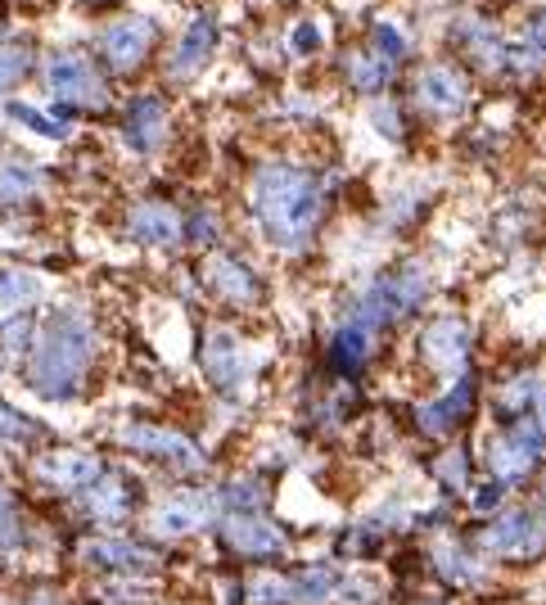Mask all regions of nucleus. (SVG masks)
I'll return each instance as SVG.
<instances>
[{
    "label": "nucleus",
    "mask_w": 546,
    "mask_h": 605,
    "mask_svg": "<svg viewBox=\"0 0 546 605\" xmlns=\"http://www.w3.org/2000/svg\"><path fill=\"white\" fill-rule=\"evenodd\" d=\"M46 87L63 104H82V109H104V82L82 54H50L46 59Z\"/></svg>",
    "instance_id": "7ed1b4c3"
},
{
    "label": "nucleus",
    "mask_w": 546,
    "mask_h": 605,
    "mask_svg": "<svg viewBox=\"0 0 546 605\" xmlns=\"http://www.w3.org/2000/svg\"><path fill=\"white\" fill-rule=\"evenodd\" d=\"M91 349H95V330L82 312H59L41 344L32 353V366H28V384L41 393V397H73L87 366H91Z\"/></svg>",
    "instance_id": "f03ea898"
},
{
    "label": "nucleus",
    "mask_w": 546,
    "mask_h": 605,
    "mask_svg": "<svg viewBox=\"0 0 546 605\" xmlns=\"http://www.w3.org/2000/svg\"><path fill=\"white\" fill-rule=\"evenodd\" d=\"M28 334H32V325H28V321L6 325V349H28Z\"/></svg>",
    "instance_id": "c9c22d12"
},
{
    "label": "nucleus",
    "mask_w": 546,
    "mask_h": 605,
    "mask_svg": "<svg viewBox=\"0 0 546 605\" xmlns=\"http://www.w3.org/2000/svg\"><path fill=\"white\" fill-rule=\"evenodd\" d=\"M87 511L95 520H122L131 511V484L118 480V475H100L91 488H87Z\"/></svg>",
    "instance_id": "6ab92c4d"
},
{
    "label": "nucleus",
    "mask_w": 546,
    "mask_h": 605,
    "mask_svg": "<svg viewBox=\"0 0 546 605\" xmlns=\"http://www.w3.org/2000/svg\"><path fill=\"white\" fill-rule=\"evenodd\" d=\"M87 561L122 569V574H150V569H159V552H150L141 543H127V537H109V543L87 547Z\"/></svg>",
    "instance_id": "2eb2a0df"
},
{
    "label": "nucleus",
    "mask_w": 546,
    "mask_h": 605,
    "mask_svg": "<svg viewBox=\"0 0 546 605\" xmlns=\"http://www.w3.org/2000/svg\"><path fill=\"white\" fill-rule=\"evenodd\" d=\"M479 511H488V506H497V484L493 488H479V502H474Z\"/></svg>",
    "instance_id": "4c0bfd02"
},
{
    "label": "nucleus",
    "mask_w": 546,
    "mask_h": 605,
    "mask_svg": "<svg viewBox=\"0 0 546 605\" xmlns=\"http://www.w3.org/2000/svg\"><path fill=\"white\" fill-rule=\"evenodd\" d=\"M290 601V583L276 574H257L249 583V605H285Z\"/></svg>",
    "instance_id": "cd10ccee"
},
{
    "label": "nucleus",
    "mask_w": 546,
    "mask_h": 605,
    "mask_svg": "<svg viewBox=\"0 0 546 605\" xmlns=\"http://www.w3.org/2000/svg\"><path fill=\"white\" fill-rule=\"evenodd\" d=\"M316 41H321V32H316L312 23H299V28H294V50H299V54L316 50Z\"/></svg>",
    "instance_id": "f704fd0d"
},
{
    "label": "nucleus",
    "mask_w": 546,
    "mask_h": 605,
    "mask_svg": "<svg viewBox=\"0 0 546 605\" xmlns=\"http://www.w3.org/2000/svg\"><path fill=\"white\" fill-rule=\"evenodd\" d=\"M203 371H209V380L222 384V389H240V384L249 380L253 362H249V353L240 349L235 334L218 330V334H209V344H203Z\"/></svg>",
    "instance_id": "f8f14e48"
},
{
    "label": "nucleus",
    "mask_w": 546,
    "mask_h": 605,
    "mask_svg": "<svg viewBox=\"0 0 546 605\" xmlns=\"http://www.w3.org/2000/svg\"><path fill=\"white\" fill-rule=\"evenodd\" d=\"M542 452V434L533 425H519L515 434H502L488 443V470L497 480H515V475H528L533 461Z\"/></svg>",
    "instance_id": "9d476101"
},
{
    "label": "nucleus",
    "mask_w": 546,
    "mask_h": 605,
    "mask_svg": "<svg viewBox=\"0 0 546 605\" xmlns=\"http://www.w3.org/2000/svg\"><path fill=\"white\" fill-rule=\"evenodd\" d=\"M28 434H32V421L0 402V438H6V443H19V438H28Z\"/></svg>",
    "instance_id": "c85d7f7f"
},
{
    "label": "nucleus",
    "mask_w": 546,
    "mask_h": 605,
    "mask_svg": "<svg viewBox=\"0 0 546 605\" xmlns=\"http://www.w3.org/2000/svg\"><path fill=\"white\" fill-rule=\"evenodd\" d=\"M375 41H380V46H375V50H380V54H384V59H397V54H402V50H406V46H402V37H397V32H393V28H375Z\"/></svg>",
    "instance_id": "72a5a7b5"
},
{
    "label": "nucleus",
    "mask_w": 546,
    "mask_h": 605,
    "mask_svg": "<svg viewBox=\"0 0 546 605\" xmlns=\"http://www.w3.org/2000/svg\"><path fill=\"white\" fill-rule=\"evenodd\" d=\"M37 475L54 488H91L100 475H104V465L100 456L91 452H78V447H68V452H50L37 461Z\"/></svg>",
    "instance_id": "9b49d317"
},
{
    "label": "nucleus",
    "mask_w": 546,
    "mask_h": 605,
    "mask_svg": "<svg viewBox=\"0 0 546 605\" xmlns=\"http://www.w3.org/2000/svg\"><path fill=\"white\" fill-rule=\"evenodd\" d=\"M253 213L276 244L299 249L321 218V185L312 172H299L290 163H266L253 181Z\"/></svg>",
    "instance_id": "f257e3e1"
},
{
    "label": "nucleus",
    "mask_w": 546,
    "mask_h": 605,
    "mask_svg": "<svg viewBox=\"0 0 546 605\" xmlns=\"http://www.w3.org/2000/svg\"><path fill=\"white\" fill-rule=\"evenodd\" d=\"M226 543L240 552V556H271V552H281V528L276 524H266L257 515H235L226 524Z\"/></svg>",
    "instance_id": "4468645a"
},
{
    "label": "nucleus",
    "mask_w": 546,
    "mask_h": 605,
    "mask_svg": "<svg viewBox=\"0 0 546 605\" xmlns=\"http://www.w3.org/2000/svg\"><path fill=\"white\" fill-rule=\"evenodd\" d=\"M41 190V172L23 159H0V204H23Z\"/></svg>",
    "instance_id": "aec40b11"
},
{
    "label": "nucleus",
    "mask_w": 546,
    "mask_h": 605,
    "mask_svg": "<svg viewBox=\"0 0 546 605\" xmlns=\"http://www.w3.org/2000/svg\"><path fill=\"white\" fill-rule=\"evenodd\" d=\"M484 543L502 556H515V561H528L546 547V520L537 511H510L502 515L488 533H484Z\"/></svg>",
    "instance_id": "39448f33"
},
{
    "label": "nucleus",
    "mask_w": 546,
    "mask_h": 605,
    "mask_svg": "<svg viewBox=\"0 0 546 605\" xmlns=\"http://www.w3.org/2000/svg\"><path fill=\"white\" fill-rule=\"evenodd\" d=\"M375 127H380V131H388V137H393V141L402 137V127H397V113H393L388 104H384V109H375Z\"/></svg>",
    "instance_id": "e433bc0d"
},
{
    "label": "nucleus",
    "mask_w": 546,
    "mask_h": 605,
    "mask_svg": "<svg viewBox=\"0 0 546 605\" xmlns=\"http://www.w3.org/2000/svg\"><path fill=\"white\" fill-rule=\"evenodd\" d=\"M0 605H10V601H0Z\"/></svg>",
    "instance_id": "ea45409f"
},
{
    "label": "nucleus",
    "mask_w": 546,
    "mask_h": 605,
    "mask_svg": "<svg viewBox=\"0 0 546 605\" xmlns=\"http://www.w3.org/2000/svg\"><path fill=\"white\" fill-rule=\"evenodd\" d=\"M334 592H338V578L330 569H307V574H299L290 583V601L294 605H325Z\"/></svg>",
    "instance_id": "5701e85b"
},
{
    "label": "nucleus",
    "mask_w": 546,
    "mask_h": 605,
    "mask_svg": "<svg viewBox=\"0 0 546 605\" xmlns=\"http://www.w3.org/2000/svg\"><path fill=\"white\" fill-rule=\"evenodd\" d=\"M465 100H469V82H465L456 69H447V63H434V69H425V73L416 78V104H421L425 113H434V118L461 113Z\"/></svg>",
    "instance_id": "0eeeda50"
},
{
    "label": "nucleus",
    "mask_w": 546,
    "mask_h": 605,
    "mask_svg": "<svg viewBox=\"0 0 546 605\" xmlns=\"http://www.w3.org/2000/svg\"><path fill=\"white\" fill-rule=\"evenodd\" d=\"M338 592H344V601H353V605H371L375 601V583H366V578H348L344 587H338Z\"/></svg>",
    "instance_id": "473e14b6"
},
{
    "label": "nucleus",
    "mask_w": 546,
    "mask_h": 605,
    "mask_svg": "<svg viewBox=\"0 0 546 605\" xmlns=\"http://www.w3.org/2000/svg\"><path fill=\"white\" fill-rule=\"evenodd\" d=\"M533 389H537V380H533V375H519V380H510V384H506V393H502V407H506V412H519V407H528Z\"/></svg>",
    "instance_id": "c756f323"
},
{
    "label": "nucleus",
    "mask_w": 546,
    "mask_h": 605,
    "mask_svg": "<svg viewBox=\"0 0 546 605\" xmlns=\"http://www.w3.org/2000/svg\"><path fill=\"white\" fill-rule=\"evenodd\" d=\"M28 63H32L28 46H19V41H0V91H10L14 82H23Z\"/></svg>",
    "instance_id": "bb28decb"
},
{
    "label": "nucleus",
    "mask_w": 546,
    "mask_h": 605,
    "mask_svg": "<svg viewBox=\"0 0 546 605\" xmlns=\"http://www.w3.org/2000/svg\"><path fill=\"white\" fill-rule=\"evenodd\" d=\"M150 46H154V23L150 19H118V23H109L104 32H100V50H104V59L113 63V69H135L145 54H150Z\"/></svg>",
    "instance_id": "6e6552de"
},
{
    "label": "nucleus",
    "mask_w": 546,
    "mask_h": 605,
    "mask_svg": "<svg viewBox=\"0 0 546 605\" xmlns=\"http://www.w3.org/2000/svg\"><path fill=\"white\" fill-rule=\"evenodd\" d=\"M118 443L131 447V452H150V456H163L168 465L176 470H203V452L181 438L176 430H159V425H122L118 430Z\"/></svg>",
    "instance_id": "20e7f679"
},
{
    "label": "nucleus",
    "mask_w": 546,
    "mask_h": 605,
    "mask_svg": "<svg viewBox=\"0 0 546 605\" xmlns=\"http://www.w3.org/2000/svg\"><path fill=\"white\" fill-rule=\"evenodd\" d=\"M537 421H542V434H546V389L537 393Z\"/></svg>",
    "instance_id": "58836bf2"
},
{
    "label": "nucleus",
    "mask_w": 546,
    "mask_h": 605,
    "mask_svg": "<svg viewBox=\"0 0 546 605\" xmlns=\"http://www.w3.org/2000/svg\"><path fill=\"white\" fill-rule=\"evenodd\" d=\"M131 235L141 240V244H154V249H168L181 240V218L176 209L168 204H141V209H131Z\"/></svg>",
    "instance_id": "dca6fc26"
},
{
    "label": "nucleus",
    "mask_w": 546,
    "mask_h": 605,
    "mask_svg": "<svg viewBox=\"0 0 546 605\" xmlns=\"http://www.w3.org/2000/svg\"><path fill=\"white\" fill-rule=\"evenodd\" d=\"M209 50H213V23L209 19H194L190 32H185V41H181V50L172 54V69L176 73H194L199 63L209 59Z\"/></svg>",
    "instance_id": "412c9836"
},
{
    "label": "nucleus",
    "mask_w": 546,
    "mask_h": 605,
    "mask_svg": "<svg viewBox=\"0 0 546 605\" xmlns=\"http://www.w3.org/2000/svg\"><path fill=\"white\" fill-rule=\"evenodd\" d=\"M393 78V59H384L380 50H362V54H348V82L362 87V91H375Z\"/></svg>",
    "instance_id": "4be33fe9"
},
{
    "label": "nucleus",
    "mask_w": 546,
    "mask_h": 605,
    "mask_svg": "<svg viewBox=\"0 0 546 605\" xmlns=\"http://www.w3.org/2000/svg\"><path fill=\"white\" fill-rule=\"evenodd\" d=\"M469 402H474V389H469V380H461L447 397H438V402H429V407H421V430H425V434H447L456 421H465Z\"/></svg>",
    "instance_id": "a211bd4d"
},
{
    "label": "nucleus",
    "mask_w": 546,
    "mask_h": 605,
    "mask_svg": "<svg viewBox=\"0 0 546 605\" xmlns=\"http://www.w3.org/2000/svg\"><path fill=\"white\" fill-rule=\"evenodd\" d=\"M434 561H438L443 578H452V583H484V565L469 561V556H465L461 547H452V543H438V547H434Z\"/></svg>",
    "instance_id": "a878e982"
},
{
    "label": "nucleus",
    "mask_w": 546,
    "mask_h": 605,
    "mask_svg": "<svg viewBox=\"0 0 546 605\" xmlns=\"http://www.w3.org/2000/svg\"><path fill=\"white\" fill-rule=\"evenodd\" d=\"M127 141H131V150H141V154H154L168 141V109H163V100L145 95V100H135L127 109Z\"/></svg>",
    "instance_id": "ddd939ff"
},
{
    "label": "nucleus",
    "mask_w": 546,
    "mask_h": 605,
    "mask_svg": "<svg viewBox=\"0 0 546 605\" xmlns=\"http://www.w3.org/2000/svg\"><path fill=\"white\" fill-rule=\"evenodd\" d=\"M41 294V281L23 266H0V307H23Z\"/></svg>",
    "instance_id": "393cba45"
},
{
    "label": "nucleus",
    "mask_w": 546,
    "mask_h": 605,
    "mask_svg": "<svg viewBox=\"0 0 546 605\" xmlns=\"http://www.w3.org/2000/svg\"><path fill=\"white\" fill-rule=\"evenodd\" d=\"M421 353L434 371L443 375H456L465 366V353H469V330L461 316H438L425 334H421Z\"/></svg>",
    "instance_id": "423d86ee"
},
{
    "label": "nucleus",
    "mask_w": 546,
    "mask_h": 605,
    "mask_svg": "<svg viewBox=\"0 0 546 605\" xmlns=\"http://www.w3.org/2000/svg\"><path fill=\"white\" fill-rule=\"evenodd\" d=\"M438 480L447 488H465V452H443L438 456Z\"/></svg>",
    "instance_id": "7c9ffc66"
},
{
    "label": "nucleus",
    "mask_w": 546,
    "mask_h": 605,
    "mask_svg": "<svg viewBox=\"0 0 546 605\" xmlns=\"http://www.w3.org/2000/svg\"><path fill=\"white\" fill-rule=\"evenodd\" d=\"M14 118H19V122H28L32 131H41V137H63V131H68L63 122H50V118H46V113H37L32 104H19V109H14Z\"/></svg>",
    "instance_id": "2f4dec72"
},
{
    "label": "nucleus",
    "mask_w": 546,
    "mask_h": 605,
    "mask_svg": "<svg viewBox=\"0 0 546 605\" xmlns=\"http://www.w3.org/2000/svg\"><path fill=\"white\" fill-rule=\"evenodd\" d=\"M366 353H371V325L353 316L344 330L334 334V357L344 362V366H362V362H366Z\"/></svg>",
    "instance_id": "b1692460"
},
{
    "label": "nucleus",
    "mask_w": 546,
    "mask_h": 605,
    "mask_svg": "<svg viewBox=\"0 0 546 605\" xmlns=\"http://www.w3.org/2000/svg\"><path fill=\"white\" fill-rule=\"evenodd\" d=\"M209 285L226 299V303H253L257 299V281L240 258H213L209 262Z\"/></svg>",
    "instance_id": "f3484780"
},
{
    "label": "nucleus",
    "mask_w": 546,
    "mask_h": 605,
    "mask_svg": "<svg viewBox=\"0 0 546 605\" xmlns=\"http://www.w3.org/2000/svg\"><path fill=\"white\" fill-rule=\"evenodd\" d=\"M218 515V497L213 493H172L159 511H154V533H168V537H185L194 528H203Z\"/></svg>",
    "instance_id": "1a4fd4ad"
}]
</instances>
